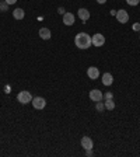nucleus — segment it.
Wrapping results in <instances>:
<instances>
[{
    "mask_svg": "<svg viewBox=\"0 0 140 157\" xmlns=\"http://www.w3.org/2000/svg\"><path fill=\"white\" fill-rule=\"evenodd\" d=\"M102 97L104 94L101 93L100 90H97V88H94V90L90 91V100L94 101V103H98V101H102Z\"/></svg>",
    "mask_w": 140,
    "mask_h": 157,
    "instance_id": "6",
    "label": "nucleus"
},
{
    "mask_svg": "<svg viewBox=\"0 0 140 157\" xmlns=\"http://www.w3.org/2000/svg\"><path fill=\"white\" fill-rule=\"evenodd\" d=\"M86 156H87V157H91V156H94V151H93V149H87V150H86Z\"/></svg>",
    "mask_w": 140,
    "mask_h": 157,
    "instance_id": "19",
    "label": "nucleus"
},
{
    "mask_svg": "<svg viewBox=\"0 0 140 157\" xmlns=\"http://www.w3.org/2000/svg\"><path fill=\"white\" fill-rule=\"evenodd\" d=\"M32 107L35 108V110H43V108L46 107V101H45V98L42 97H35L32 98Z\"/></svg>",
    "mask_w": 140,
    "mask_h": 157,
    "instance_id": "3",
    "label": "nucleus"
},
{
    "mask_svg": "<svg viewBox=\"0 0 140 157\" xmlns=\"http://www.w3.org/2000/svg\"><path fill=\"white\" fill-rule=\"evenodd\" d=\"M39 37L42 38V39H45V41L50 39V37H52L50 30H49V28H41V30H39Z\"/></svg>",
    "mask_w": 140,
    "mask_h": 157,
    "instance_id": "12",
    "label": "nucleus"
},
{
    "mask_svg": "<svg viewBox=\"0 0 140 157\" xmlns=\"http://www.w3.org/2000/svg\"><path fill=\"white\" fill-rule=\"evenodd\" d=\"M112 98H113V94L111 93V91H108V93H105V94H104L102 100L105 101V100H112Z\"/></svg>",
    "mask_w": 140,
    "mask_h": 157,
    "instance_id": "16",
    "label": "nucleus"
},
{
    "mask_svg": "<svg viewBox=\"0 0 140 157\" xmlns=\"http://www.w3.org/2000/svg\"><path fill=\"white\" fill-rule=\"evenodd\" d=\"M101 80H102L104 86H111V84L113 83V77H112V74H111V73H104Z\"/></svg>",
    "mask_w": 140,
    "mask_h": 157,
    "instance_id": "11",
    "label": "nucleus"
},
{
    "mask_svg": "<svg viewBox=\"0 0 140 157\" xmlns=\"http://www.w3.org/2000/svg\"><path fill=\"white\" fill-rule=\"evenodd\" d=\"M133 30L134 31H139L140 30V24H134V25H133Z\"/></svg>",
    "mask_w": 140,
    "mask_h": 157,
    "instance_id": "21",
    "label": "nucleus"
},
{
    "mask_svg": "<svg viewBox=\"0 0 140 157\" xmlns=\"http://www.w3.org/2000/svg\"><path fill=\"white\" fill-rule=\"evenodd\" d=\"M104 108H105V104H104L102 101H98V103L95 104V110H97L98 112H102Z\"/></svg>",
    "mask_w": 140,
    "mask_h": 157,
    "instance_id": "15",
    "label": "nucleus"
},
{
    "mask_svg": "<svg viewBox=\"0 0 140 157\" xmlns=\"http://www.w3.org/2000/svg\"><path fill=\"white\" fill-rule=\"evenodd\" d=\"M91 38H93L94 47H102L104 43H105V37H104L102 34H94Z\"/></svg>",
    "mask_w": 140,
    "mask_h": 157,
    "instance_id": "5",
    "label": "nucleus"
},
{
    "mask_svg": "<svg viewBox=\"0 0 140 157\" xmlns=\"http://www.w3.org/2000/svg\"><path fill=\"white\" fill-rule=\"evenodd\" d=\"M13 17L16 20H23L24 17H25V11H24L23 9H16V10L13 11Z\"/></svg>",
    "mask_w": 140,
    "mask_h": 157,
    "instance_id": "13",
    "label": "nucleus"
},
{
    "mask_svg": "<svg viewBox=\"0 0 140 157\" xmlns=\"http://www.w3.org/2000/svg\"><path fill=\"white\" fill-rule=\"evenodd\" d=\"M17 101L21 104H30L32 101V95H31L30 91H20L17 95Z\"/></svg>",
    "mask_w": 140,
    "mask_h": 157,
    "instance_id": "2",
    "label": "nucleus"
},
{
    "mask_svg": "<svg viewBox=\"0 0 140 157\" xmlns=\"http://www.w3.org/2000/svg\"><path fill=\"white\" fill-rule=\"evenodd\" d=\"M97 3H100V4H105V3H107V0H97Z\"/></svg>",
    "mask_w": 140,
    "mask_h": 157,
    "instance_id": "22",
    "label": "nucleus"
},
{
    "mask_svg": "<svg viewBox=\"0 0 140 157\" xmlns=\"http://www.w3.org/2000/svg\"><path fill=\"white\" fill-rule=\"evenodd\" d=\"M77 16H79V18H80L81 21H87L90 18V11L87 10V9H79Z\"/></svg>",
    "mask_w": 140,
    "mask_h": 157,
    "instance_id": "9",
    "label": "nucleus"
},
{
    "mask_svg": "<svg viewBox=\"0 0 140 157\" xmlns=\"http://www.w3.org/2000/svg\"><path fill=\"white\" fill-rule=\"evenodd\" d=\"M105 108H107L108 111H112L113 108H115V101H113V98L112 100H105Z\"/></svg>",
    "mask_w": 140,
    "mask_h": 157,
    "instance_id": "14",
    "label": "nucleus"
},
{
    "mask_svg": "<svg viewBox=\"0 0 140 157\" xmlns=\"http://www.w3.org/2000/svg\"><path fill=\"white\" fill-rule=\"evenodd\" d=\"M81 146L84 147V149H93V146H94V143H93V139L91 137H88V136H83L81 137Z\"/></svg>",
    "mask_w": 140,
    "mask_h": 157,
    "instance_id": "8",
    "label": "nucleus"
},
{
    "mask_svg": "<svg viewBox=\"0 0 140 157\" xmlns=\"http://www.w3.org/2000/svg\"><path fill=\"white\" fill-rule=\"evenodd\" d=\"M74 43L79 49H88L93 45V38L86 32H79L74 38Z\"/></svg>",
    "mask_w": 140,
    "mask_h": 157,
    "instance_id": "1",
    "label": "nucleus"
},
{
    "mask_svg": "<svg viewBox=\"0 0 140 157\" xmlns=\"http://www.w3.org/2000/svg\"><path fill=\"white\" fill-rule=\"evenodd\" d=\"M115 17H116L118 23H120V24H126L127 21H129V14H127L126 10H118Z\"/></svg>",
    "mask_w": 140,
    "mask_h": 157,
    "instance_id": "4",
    "label": "nucleus"
},
{
    "mask_svg": "<svg viewBox=\"0 0 140 157\" xmlns=\"http://www.w3.org/2000/svg\"><path fill=\"white\" fill-rule=\"evenodd\" d=\"M9 6H11V4H14V3H17V0H4Z\"/></svg>",
    "mask_w": 140,
    "mask_h": 157,
    "instance_id": "20",
    "label": "nucleus"
},
{
    "mask_svg": "<svg viewBox=\"0 0 140 157\" xmlns=\"http://www.w3.org/2000/svg\"><path fill=\"white\" fill-rule=\"evenodd\" d=\"M63 23H64V25H73L74 24V16L72 13H64L63 14Z\"/></svg>",
    "mask_w": 140,
    "mask_h": 157,
    "instance_id": "10",
    "label": "nucleus"
},
{
    "mask_svg": "<svg viewBox=\"0 0 140 157\" xmlns=\"http://www.w3.org/2000/svg\"><path fill=\"white\" fill-rule=\"evenodd\" d=\"M87 76H88V79H91V80L98 79V77H100V70H98V67L90 66L88 69H87Z\"/></svg>",
    "mask_w": 140,
    "mask_h": 157,
    "instance_id": "7",
    "label": "nucleus"
},
{
    "mask_svg": "<svg viewBox=\"0 0 140 157\" xmlns=\"http://www.w3.org/2000/svg\"><path fill=\"white\" fill-rule=\"evenodd\" d=\"M7 9H9V4L4 2V3H0V10L2 11H7Z\"/></svg>",
    "mask_w": 140,
    "mask_h": 157,
    "instance_id": "18",
    "label": "nucleus"
},
{
    "mask_svg": "<svg viewBox=\"0 0 140 157\" xmlns=\"http://www.w3.org/2000/svg\"><path fill=\"white\" fill-rule=\"evenodd\" d=\"M126 3L129 4V6H137V4L140 3V0H126Z\"/></svg>",
    "mask_w": 140,
    "mask_h": 157,
    "instance_id": "17",
    "label": "nucleus"
}]
</instances>
